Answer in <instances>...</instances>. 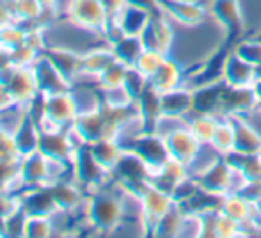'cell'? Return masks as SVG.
Instances as JSON below:
<instances>
[{
    "label": "cell",
    "instance_id": "cell-1",
    "mask_svg": "<svg viewBox=\"0 0 261 238\" xmlns=\"http://www.w3.org/2000/svg\"><path fill=\"white\" fill-rule=\"evenodd\" d=\"M123 217H124L123 185H119V192L107 189V185H103L100 189L93 190V194L86 199V221L96 231L114 233V229L119 226Z\"/></svg>",
    "mask_w": 261,
    "mask_h": 238
},
{
    "label": "cell",
    "instance_id": "cell-2",
    "mask_svg": "<svg viewBox=\"0 0 261 238\" xmlns=\"http://www.w3.org/2000/svg\"><path fill=\"white\" fill-rule=\"evenodd\" d=\"M76 116H79V109H76V101L69 89L64 93L43 96L41 118L38 123L39 128H45V130H68L71 128Z\"/></svg>",
    "mask_w": 261,
    "mask_h": 238
},
{
    "label": "cell",
    "instance_id": "cell-3",
    "mask_svg": "<svg viewBox=\"0 0 261 238\" xmlns=\"http://www.w3.org/2000/svg\"><path fill=\"white\" fill-rule=\"evenodd\" d=\"M176 27L194 29L210 20V7L201 0H158V9Z\"/></svg>",
    "mask_w": 261,
    "mask_h": 238
},
{
    "label": "cell",
    "instance_id": "cell-4",
    "mask_svg": "<svg viewBox=\"0 0 261 238\" xmlns=\"http://www.w3.org/2000/svg\"><path fill=\"white\" fill-rule=\"evenodd\" d=\"M0 84L6 86L14 103L29 105L39 96L32 66H14L11 62L9 66L0 69Z\"/></svg>",
    "mask_w": 261,
    "mask_h": 238
},
{
    "label": "cell",
    "instance_id": "cell-5",
    "mask_svg": "<svg viewBox=\"0 0 261 238\" xmlns=\"http://www.w3.org/2000/svg\"><path fill=\"white\" fill-rule=\"evenodd\" d=\"M66 16L75 27L100 34L101 38L110 21L100 0H69L66 6Z\"/></svg>",
    "mask_w": 261,
    "mask_h": 238
},
{
    "label": "cell",
    "instance_id": "cell-6",
    "mask_svg": "<svg viewBox=\"0 0 261 238\" xmlns=\"http://www.w3.org/2000/svg\"><path fill=\"white\" fill-rule=\"evenodd\" d=\"M71 171H73V179L79 183L82 189L87 190H96L100 187L107 185L110 178V173L94 158L93 151L87 144L80 146L75 153V158L71 164Z\"/></svg>",
    "mask_w": 261,
    "mask_h": 238
},
{
    "label": "cell",
    "instance_id": "cell-7",
    "mask_svg": "<svg viewBox=\"0 0 261 238\" xmlns=\"http://www.w3.org/2000/svg\"><path fill=\"white\" fill-rule=\"evenodd\" d=\"M124 149L134 151L149 167L151 176L171 158L167 144H165V139L162 135H158L156 131H149V130L135 135L130 141V144L124 146Z\"/></svg>",
    "mask_w": 261,
    "mask_h": 238
},
{
    "label": "cell",
    "instance_id": "cell-8",
    "mask_svg": "<svg viewBox=\"0 0 261 238\" xmlns=\"http://www.w3.org/2000/svg\"><path fill=\"white\" fill-rule=\"evenodd\" d=\"M73 137L75 135H73L71 128H68V130H45V128H39L38 149L48 158L71 166L76 149L80 146H84L80 142L73 141Z\"/></svg>",
    "mask_w": 261,
    "mask_h": 238
},
{
    "label": "cell",
    "instance_id": "cell-9",
    "mask_svg": "<svg viewBox=\"0 0 261 238\" xmlns=\"http://www.w3.org/2000/svg\"><path fill=\"white\" fill-rule=\"evenodd\" d=\"M144 48L158 50L164 56H171L176 43V25L165 14L153 13L146 29L141 32Z\"/></svg>",
    "mask_w": 261,
    "mask_h": 238
},
{
    "label": "cell",
    "instance_id": "cell-10",
    "mask_svg": "<svg viewBox=\"0 0 261 238\" xmlns=\"http://www.w3.org/2000/svg\"><path fill=\"white\" fill-rule=\"evenodd\" d=\"M139 199H141V210L142 219H144L148 228H155L156 222L171 210L176 204L174 197L169 192L162 190L153 181H148L139 192Z\"/></svg>",
    "mask_w": 261,
    "mask_h": 238
},
{
    "label": "cell",
    "instance_id": "cell-11",
    "mask_svg": "<svg viewBox=\"0 0 261 238\" xmlns=\"http://www.w3.org/2000/svg\"><path fill=\"white\" fill-rule=\"evenodd\" d=\"M165 144H167L169 155L172 160H178L183 166L190 167L192 162L197 158V155L203 149V144L194 137V134L190 131L189 124H181L176 130H172L171 134L165 135Z\"/></svg>",
    "mask_w": 261,
    "mask_h": 238
},
{
    "label": "cell",
    "instance_id": "cell-12",
    "mask_svg": "<svg viewBox=\"0 0 261 238\" xmlns=\"http://www.w3.org/2000/svg\"><path fill=\"white\" fill-rule=\"evenodd\" d=\"M18 196H20V208L27 217H55L61 214L48 185L21 189Z\"/></svg>",
    "mask_w": 261,
    "mask_h": 238
},
{
    "label": "cell",
    "instance_id": "cell-13",
    "mask_svg": "<svg viewBox=\"0 0 261 238\" xmlns=\"http://www.w3.org/2000/svg\"><path fill=\"white\" fill-rule=\"evenodd\" d=\"M208 7L213 23L226 34L245 31V11L240 0H212Z\"/></svg>",
    "mask_w": 261,
    "mask_h": 238
},
{
    "label": "cell",
    "instance_id": "cell-14",
    "mask_svg": "<svg viewBox=\"0 0 261 238\" xmlns=\"http://www.w3.org/2000/svg\"><path fill=\"white\" fill-rule=\"evenodd\" d=\"M32 71L36 76V84H38L39 94L46 96V94L55 93H64V91L71 89L73 84H69L64 76L59 73V69L54 66V62L46 57L45 52L38 56V59L32 64Z\"/></svg>",
    "mask_w": 261,
    "mask_h": 238
},
{
    "label": "cell",
    "instance_id": "cell-15",
    "mask_svg": "<svg viewBox=\"0 0 261 238\" xmlns=\"http://www.w3.org/2000/svg\"><path fill=\"white\" fill-rule=\"evenodd\" d=\"M160 109L162 116H171V118H183L194 111V89L183 84L176 89L160 93Z\"/></svg>",
    "mask_w": 261,
    "mask_h": 238
},
{
    "label": "cell",
    "instance_id": "cell-16",
    "mask_svg": "<svg viewBox=\"0 0 261 238\" xmlns=\"http://www.w3.org/2000/svg\"><path fill=\"white\" fill-rule=\"evenodd\" d=\"M258 78L256 66L244 61L240 56L231 52L224 57L222 66V82L227 86H252V82Z\"/></svg>",
    "mask_w": 261,
    "mask_h": 238
},
{
    "label": "cell",
    "instance_id": "cell-17",
    "mask_svg": "<svg viewBox=\"0 0 261 238\" xmlns=\"http://www.w3.org/2000/svg\"><path fill=\"white\" fill-rule=\"evenodd\" d=\"M48 189L52 192V197L61 214H71L80 204L86 203L82 187L75 179H71V181L59 179V181H54L52 185H48Z\"/></svg>",
    "mask_w": 261,
    "mask_h": 238
},
{
    "label": "cell",
    "instance_id": "cell-18",
    "mask_svg": "<svg viewBox=\"0 0 261 238\" xmlns=\"http://www.w3.org/2000/svg\"><path fill=\"white\" fill-rule=\"evenodd\" d=\"M185 80V66L181 64L176 57L167 56L158 71L149 78V84L158 91V93H165V91L176 89V87L183 86Z\"/></svg>",
    "mask_w": 261,
    "mask_h": 238
},
{
    "label": "cell",
    "instance_id": "cell-19",
    "mask_svg": "<svg viewBox=\"0 0 261 238\" xmlns=\"http://www.w3.org/2000/svg\"><path fill=\"white\" fill-rule=\"evenodd\" d=\"M234 124V151L244 153H259L261 149V134L249 123L244 116H229Z\"/></svg>",
    "mask_w": 261,
    "mask_h": 238
},
{
    "label": "cell",
    "instance_id": "cell-20",
    "mask_svg": "<svg viewBox=\"0 0 261 238\" xmlns=\"http://www.w3.org/2000/svg\"><path fill=\"white\" fill-rule=\"evenodd\" d=\"M43 52L46 54V57L54 62V66L59 69V73H61L69 84H73L79 78L82 54L73 52V50H68V48H45Z\"/></svg>",
    "mask_w": 261,
    "mask_h": 238
},
{
    "label": "cell",
    "instance_id": "cell-21",
    "mask_svg": "<svg viewBox=\"0 0 261 238\" xmlns=\"http://www.w3.org/2000/svg\"><path fill=\"white\" fill-rule=\"evenodd\" d=\"M14 142H16V148L20 156H25L29 153L38 151L39 146V123L36 121L34 116L31 114V111L27 112V116L23 118L18 128L13 131Z\"/></svg>",
    "mask_w": 261,
    "mask_h": 238
},
{
    "label": "cell",
    "instance_id": "cell-22",
    "mask_svg": "<svg viewBox=\"0 0 261 238\" xmlns=\"http://www.w3.org/2000/svg\"><path fill=\"white\" fill-rule=\"evenodd\" d=\"M151 14L153 11L142 9V7L134 6V4H126V7L112 21H116L126 36H141V32L146 29Z\"/></svg>",
    "mask_w": 261,
    "mask_h": 238
},
{
    "label": "cell",
    "instance_id": "cell-23",
    "mask_svg": "<svg viewBox=\"0 0 261 238\" xmlns=\"http://www.w3.org/2000/svg\"><path fill=\"white\" fill-rule=\"evenodd\" d=\"M112 61H116L112 48H93L82 54V61H80V76H89V78L98 80V76L101 75V71L110 64Z\"/></svg>",
    "mask_w": 261,
    "mask_h": 238
},
{
    "label": "cell",
    "instance_id": "cell-24",
    "mask_svg": "<svg viewBox=\"0 0 261 238\" xmlns=\"http://www.w3.org/2000/svg\"><path fill=\"white\" fill-rule=\"evenodd\" d=\"M93 151L94 158L105 167L109 173H112V169L116 167V164L119 162L121 155H123L124 148L117 139H101V141L94 142V144H87Z\"/></svg>",
    "mask_w": 261,
    "mask_h": 238
},
{
    "label": "cell",
    "instance_id": "cell-25",
    "mask_svg": "<svg viewBox=\"0 0 261 238\" xmlns=\"http://www.w3.org/2000/svg\"><path fill=\"white\" fill-rule=\"evenodd\" d=\"M110 48H112L116 59L128 64L130 68L137 62L139 56L144 52V45H142L141 36H126V34H124L119 41L112 43Z\"/></svg>",
    "mask_w": 261,
    "mask_h": 238
},
{
    "label": "cell",
    "instance_id": "cell-26",
    "mask_svg": "<svg viewBox=\"0 0 261 238\" xmlns=\"http://www.w3.org/2000/svg\"><path fill=\"white\" fill-rule=\"evenodd\" d=\"M210 146L222 156L234 151V124L231 118H220Z\"/></svg>",
    "mask_w": 261,
    "mask_h": 238
},
{
    "label": "cell",
    "instance_id": "cell-27",
    "mask_svg": "<svg viewBox=\"0 0 261 238\" xmlns=\"http://www.w3.org/2000/svg\"><path fill=\"white\" fill-rule=\"evenodd\" d=\"M130 71V66L121 62L119 59L112 61L109 66L101 71V75L98 76L96 82L100 84V89H114V87L124 86V80Z\"/></svg>",
    "mask_w": 261,
    "mask_h": 238
},
{
    "label": "cell",
    "instance_id": "cell-28",
    "mask_svg": "<svg viewBox=\"0 0 261 238\" xmlns=\"http://www.w3.org/2000/svg\"><path fill=\"white\" fill-rule=\"evenodd\" d=\"M27 39V29L20 27L18 21H9V23L0 25V48L14 50L21 46Z\"/></svg>",
    "mask_w": 261,
    "mask_h": 238
},
{
    "label": "cell",
    "instance_id": "cell-29",
    "mask_svg": "<svg viewBox=\"0 0 261 238\" xmlns=\"http://www.w3.org/2000/svg\"><path fill=\"white\" fill-rule=\"evenodd\" d=\"M20 162L18 160H0V190L14 192V187H21L20 181Z\"/></svg>",
    "mask_w": 261,
    "mask_h": 238
},
{
    "label": "cell",
    "instance_id": "cell-30",
    "mask_svg": "<svg viewBox=\"0 0 261 238\" xmlns=\"http://www.w3.org/2000/svg\"><path fill=\"white\" fill-rule=\"evenodd\" d=\"M165 57L162 52H158V50H149V48H144V52L139 56L137 62H135L132 68L137 69L141 75H144L146 78H151L153 75L158 71V68L162 66V62L165 61Z\"/></svg>",
    "mask_w": 261,
    "mask_h": 238
},
{
    "label": "cell",
    "instance_id": "cell-31",
    "mask_svg": "<svg viewBox=\"0 0 261 238\" xmlns=\"http://www.w3.org/2000/svg\"><path fill=\"white\" fill-rule=\"evenodd\" d=\"M54 226V217H27L25 236H52Z\"/></svg>",
    "mask_w": 261,
    "mask_h": 238
},
{
    "label": "cell",
    "instance_id": "cell-32",
    "mask_svg": "<svg viewBox=\"0 0 261 238\" xmlns=\"http://www.w3.org/2000/svg\"><path fill=\"white\" fill-rule=\"evenodd\" d=\"M237 56H240L244 61L258 66L261 64V41L259 39H244L233 50Z\"/></svg>",
    "mask_w": 261,
    "mask_h": 238
},
{
    "label": "cell",
    "instance_id": "cell-33",
    "mask_svg": "<svg viewBox=\"0 0 261 238\" xmlns=\"http://www.w3.org/2000/svg\"><path fill=\"white\" fill-rule=\"evenodd\" d=\"M21 158L14 142L13 131L0 128V160H18Z\"/></svg>",
    "mask_w": 261,
    "mask_h": 238
},
{
    "label": "cell",
    "instance_id": "cell-34",
    "mask_svg": "<svg viewBox=\"0 0 261 238\" xmlns=\"http://www.w3.org/2000/svg\"><path fill=\"white\" fill-rule=\"evenodd\" d=\"M39 54L41 52H38V50L32 48L31 45L23 43V45L18 46V48L11 50L9 56H11V62H13L14 66H32L34 61L38 59Z\"/></svg>",
    "mask_w": 261,
    "mask_h": 238
},
{
    "label": "cell",
    "instance_id": "cell-35",
    "mask_svg": "<svg viewBox=\"0 0 261 238\" xmlns=\"http://www.w3.org/2000/svg\"><path fill=\"white\" fill-rule=\"evenodd\" d=\"M25 221L27 215L21 208L9 215L6 219V236H25Z\"/></svg>",
    "mask_w": 261,
    "mask_h": 238
},
{
    "label": "cell",
    "instance_id": "cell-36",
    "mask_svg": "<svg viewBox=\"0 0 261 238\" xmlns=\"http://www.w3.org/2000/svg\"><path fill=\"white\" fill-rule=\"evenodd\" d=\"M16 210H20V196L16 192L0 190V217L7 219Z\"/></svg>",
    "mask_w": 261,
    "mask_h": 238
},
{
    "label": "cell",
    "instance_id": "cell-37",
    "mask_svg": "<svg viewBox=\"0 0 261 238\" xmlns=\"http://www.w3.org/2000/svg\"><path fill=\"white\" fill-rule=\"evenodd\" d=\"M100 2H101V6L105 7L110 20H114V18H117V14L126 7L128 0H100Z\"/></svg>",
    "mask_w": 261,
    "mask_h": 238
},
{
    "label": "cell",
    "instance_id": "cell-38",
    "mask_svg": "<svg viewBox=\"0 0 261 238\" xmlns=\"http://www.w3.org/2000/svg\"><path fill=\"white\" fill-rule=\"evenodd\" d=\"M11 105H14L13 96H11L9 91L6 89V86L0 84V111H6V109L11 107Z\"/></svg>",
    "mask_w": 261,
    "mask_h": 238
},
{
    "label": "cell",
    "instance_id": "cell-39",
    "mask_svg": "<svg viewBox=\"0 0 261 238\" xmlns=\"http://www.w3.org/2000/svg\"><path fill=\"white\" fill-rule=\"evenodd\" d=\"M11 64V56H9V50L6 48H0V69H4L6 66Z\"/></svg>",
    "mask_w": 261,
    "mask_h": 238
},
{
    "label": "cell",
    "instance_id": "cell-40",
    "mask_svg": "<svg viewBox=\"0 0 261 238\" xmlns=\"http://www.w3.org/2000/svg\"><path fill=\"white\" fill-rule=\"evenodd\" d=\"M39 2H41L45 7H55V6H57L59 0H39Z\"/></svg>",
    "mask_w": 261,
    "mask_h": 238
},
{
    "label": "cell",
    "instance_id": "cell-41",
    "mask_svg": "<svg viewBox=\"0 0 261 238\" xmlns=\"http://www.w3.org/2000/svg\"><path fill=\"white\" fill-rule=\"evenodd\" d=\"M0 236H6V219L0 217Z\"/></svg>",
    "mask_w": 261,
    "mask_h": 238
},
{
    "label": "cell",
    "instance_id": "cell-42",
    "mask_svg": "<svg viewBox=\"0 0 261 238\" xmlns=\"http://www.w3.org/2000/svg\"><path fill=\"white\" fill-rule=\"evenodd\" d=\"M259 155H261V149H259Z\"/></svg>",
    "mask_w": 261,
    "mask_h": 238
}]
</instances>
